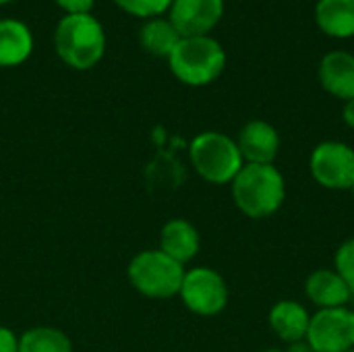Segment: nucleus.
Segmentation results:
<instances>
[{"label":"nucleus","mask_w":354,"mask_h":352,"mask_svg":"<svg viewBox=\"0 0 354 352\" xmlns=\"http://www.w3.org/2000/svg\"><path fill=\"white\" fill-rule=\"evenodd\" d=\"M232 197L245 216L270 218L284 203V176L274 164H245L232 180Z\"/></svg>","instance_id":"nucleus-1"},{"label":"nucleus","mask_w":354,"mask_h":352,"mask_svg":"<svg viewBox=\"0 0 354 352\" xmlns=\"http://www.w3.org/2000/svg\"><path fill=\"white\" fill-rule=\"evenodd\" d=\"M56 54L64 64L77 71L95 66L106 52L104 25L91 15H64L54 31Z\"/></svg>","instance_id":"nucleus-2"},{"label":"nucleus","mask_w":354,"mask_h":352,"mask_svg":"<svg viewBox=\"0 0 354 352\" xmlns=\"http://www.w3.org/2000/svg\"><path fill=\"white\" fill-rule=\"evenodd\" d=\"M170 71L187 85L199 87L216 81L226 66V52L218 39L209 35L180 37L168 56Z\"/></svg>","instance_id":"nucleus-3"},{"label":"nucleus","mask_w":354,"mask_h":352,"mask_svg":"<svg viewBox=\"0 0 354 352\" xmlns=\"http://www.w3.org/2000/svg\"><path fill=\"white\" fill-rule=\"evenodd\" d=\"M191 162L197 174L212 185L232 183L245 166L236 141L216 131L201 133L193 139Z\"/></svg>","instance_id":"nucleus-4"},{"label":"nucleus","mask_w":354,"mask_h":352,"mask_svg":"<svg viewBox=\"0 0 354 352\" xmlns=\"http://www.w3.org/2000/svg\"><path fill=\"white\" fill-rule=\"evenodd\" d=\"M185 274L183 263L174 261L160 249L141 251L129 266L131 284L149 299H170L178 295Z\"/></svg>","instance_id":"nucleus-5"},{"label":"nucleus","mask_w":354,"mask_h":352,"mask_svg":"<svg viewBox=\"0 0 354 352\" xmlns=\"http://www.w3.org/2000/svg\"><path fill=\"white\" fill-rule=\"evenodd\" d=\"M315 352H348L354 349V311L346 307L319 309L311 315L305 338Z\"/></svg>","instance_id":"nucleus-6"},{"label":"nucleus","mask_w":354,"mask_h":352,"mask_svg":"<svg viewBox=\"0 0 354 352\" xmlns=\"http://www.w3.org/2000/svg\"><path fill=\"white\" fill-rule=\"evenodd\" d=\"M183 303L197 315H218L228 303V286L224 278L209 268H195L185 274L180 293Z\"/></svg>","instance_id":"nucleus-7"},{"label":"nucleus","mask_w":354,"mask_h":352,"mask_svg":"<svg viewBox=\"0 0 354 352\" xmlns=\"http://www.w3.org/2000/svg\"><path fill=\"white\" fill-rule=\"evenodd\" d=\"M313 178L334 191L353 189L354 185V149L340 141L319 143L309 160Z\"/></svg>","instance_id":"nucleus-8"},{"label":"nucleus","mask_w":354,"mask_h":352,"mask_svg":"<svg viewBox=\"0 0 354 352\" xmlns=\"http://www.w3.org/2000/svg\"><path fill=\"white\" fill-rule=\"evenodd\" d=\"M224 15V0H174L170 6V23L180 37L207 35Z\"/></svg>","instance_id":"nucleus-9"},{"label":"nucleus","mask_w":354,"mask_h":352,"mask_svg":"<svg viewBox=\"0 0 354 352\" xmlns=\"http://www.w3.org/2000/svg\"><path fill=\"white\" fill-rule=\"evenodd\" d=\"M236 145L247 164H274L280 149V135L270 122L251 120L241 129Z\"/></svg>","instance_id":"nucleus-10"},{"label":"nucleus","mask_w":354,"mask_h":352,"mask_svg":"<svg viewBox=\"0 0 354 352\" xmlns=\"http://www.w3.org/2000/svg\"><path fill=\"white\" fill-rule=\"evenodd\" d=\"M319 81L324 89L340 100L354 98V56L336 50L324 56L319 64Z\"/></svg>","instance_id":"nucleus-11"},{"label":"nucleus","mask_w":354,"mask_h":352,"mask_svg":"<svg viewBox=\"0 0 354 352\" xmlns=\"http://www.w3.org/2000/svg\"><path fill=\"white\" fill-rule=\"evenodd\" d=\"M305 293L313 305L319 309H336L346 307L353 299L348 286L340 278L336 270H317L305 282Z\"/></svg>","instance_id":"nucleus-12"},{"label":"nucleus","mask_w":354,"mask_h":352,"mask_svg":"<svg viewBox=\"0 0 354 352\" xmlns=\"http://www.w3.org/2000/svg\"><path fill=\"white\" fill-rule=\"evenodd\" d=\"M160 251L178 263L191 261L199 251V232L187 220H170L160 232Z\"/></svg>","instance_id":"nucleus-13"},{"label":"nucleus","mask_w":354,"mask_h":352,"mask_svg":"<svg viewBox=\"0 0 354 352\" xmlns=\"http://www.w3.org/2000/svg\"><path fill=\"white\" fill-rule=\"evenodd\" d=\"M33 52V33L19 19H0V66H17Z\"/></svg>","instance_id":"nucleus-14"},{"label":"nucleus","mask_w":354,"mask_h":352,"mask_svg":"<svg viewBox=\"0 0 354 352\" xmlns=\"http://www.w3.org/2000/svg\"><path fill=\"white\" fill-rule=\"evenodd\" d=\"M309 324H311V315L301 303L295 301H280L270 311L272 330L278 334V338H282L288 344L305 340L309 332Z\"/></svg>","instance_id":"nucleus-15"},{"label":"nucleus","mask_w":354,"mask_h":352,"mask_svg":"<svg viewBox=\"0 0 354 352\" xmlns=\"http://www.w3.org/2000/svg\"><path fill=\"white\" fill-rule=\"evenodd\" d=\"M319 29L332 37L354 35V0H319L315 6Z\"/></svg>","instance_id":"nucleus-16"},{"label":"nucleus","mask_w":354,"mask_h":352,"mask_svg":"<svg viewBox=\"0 0 354 352\" xmlns=\"http://www.w3.org/2000/svg\"><path fill=\"white\" fill-rule=\"evenodd\" d=\"M139 41L149 54L168 58L176 48V44L180 41V33L170 23V19L156 17V19H147V23L141 27Z\"/></svg>","instance_id":"nucleus-17"},{"label":"nucleus","mask_w":354,"mask_h":352,"mask_svg":"<svg viewBox=\"0 0 354 352\" xmlns=\"http://www.w3.org/2000/svg\"><path fill=\"white\" fill-rule=\"evenodd\" d=\"M19 352H73V346L60 330L33 328L19 338Z\"/></svg>","instance_id":"nucleus-18"},{"label":"nucleus","mask_w":354,"mask_h":352,"mask_svg":"<svg viewBox=\"0 0 354 352\" xmlns=\"http://www.w3.org/2000/svg\"><path fill=\"white\" fill-rule=\"evenodd\" d=\"M124 12L141 19H156L170 10L174 0H114Z\"/></svg>","instance_id":"nucleus-19"},{"label":"nucleus","mask_w":354,"mask_h":352,"mask_svg":"<svg viewBox=\"0 0 354 352\" xmlns=\"http://www.w3.org/2000/svg\"><path fill=\"white\" fill-rule=\"evenodd\" d=\"M334 263H336V272L340 274V278L344 280V284L348 286L351 295L354 297V239H348L346 243L340 245Z\"/></svg>","instance_id":"nucleus-20"},{"label":"nucleus","mask_w":354,"mask_h":352,"mask_svg":"<svg viewBox=\"0 0 354 352\" xmlns=\"http://www.w3.org/2000/svg\"><path fill=\"white\" fill-rule=\"evenodd\" d=\"M60 8H64L66 15H85L91 12L95 0H56Z\"/></svg>","instance_id":"nucleus-21"},{"label":"nucleus","mask_w":354,"mask_h":352,"mask_svg":"<svg viewBox=\"0 0 354 352\" xmlns=\"http://www.w3.org/2000/svg\"><path fill=\"white\" fill-rule=\"evenodd\" d=\"M0 352H19L17 336L8 328H2V326H0Z\"/></svg>","instance_id":"nucleus-22"},{"label":"nucleus","mask_w":354,"mask_h":352,"mask_svg":"<svg viewBox=\"0 0 354 352\" xmlns=\"http://www.w3.org/2000/svg\"><path fill=\"white\" fill-rule=\"evenodd\" d=\"M284 352H315L311 349V344L307 342V340H299V342H292V344H288V349Z\"/></svg>","instance_id":"nucleus-23"},{"label":"nucleus","mask_w":354,"mask_h":352,"mask_svg":"<svg viewBox=\"0 0 354 352\" xmlns=\"http://www.w3.org/2000/svg\"><path fill=\"white\" fill-rule=\"evenodd\" d=\"M344 120H346V124L351 127V129H354V98L353 100H348L346 104H344Z\"/></svg>","instance_id":"nucleus-24"},{"label":"nucleus","mask_w":354,"mask_h":352,"mask_svg":"<svg viewBox=\"0 0 354 352\" xmlns=\"http://www.w3.org/2000/svg\"><path fill=\"white\" fill-rule=\"evenodd\" d=\"M263 352H284V351H276V349H270V351H263Z\"/></svg>","instance_id":"nucleus-25"},{"label":"nucleus","mask_w":354,"mask_h":352,"mask_svg":"<svg viewBox=\"0 0 354 352\" xmlns=\"http://www.w3.org/2000/svg\"><path fill=\"white\" fill-rule=\"evenodd\" d=\"M6 2H10V0H0V4H6Z\"/></svg>","instance_id":"nucleus-26"},{"label":"nucleus","mask_w":354,"mask_h":352,"mask_svg":"<svg viewBox=\"0 0 354 352\" xmlns=\"http://www.w3.org/2000/svg\"><path fill=\"white\" fill-rule=\"evenodd\" d=\"M351 191H353V193H354V185H353V189H351Z\"/></svg>","instance_id":"nucleus-27"},{"label":"nucleus","mask_w":354,"mask_h":352,"mask_svg":"<svg viewBox=\"0 0 354 352\" xmlns=\"http://www.w3.org/2000/svg\"><path fill=\"white\" fill-rule=\"evenodd\" d=\"M348 352H354V349H353V351H348Z\"/></svg>","instance_id":"nucleus-28"}]
</instances>
